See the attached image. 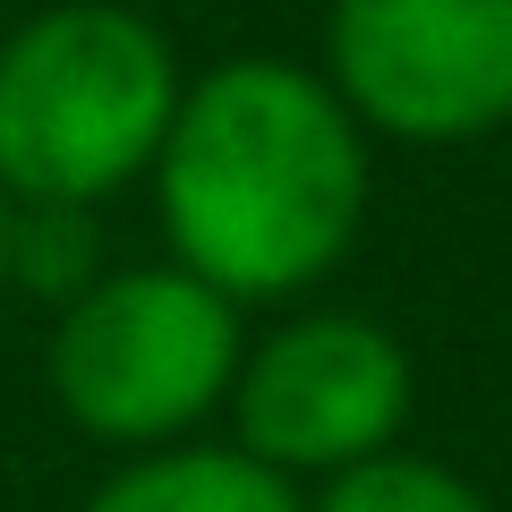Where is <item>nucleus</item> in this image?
I'll return each instance as SVG.
<instances>
[{"label": "nucleus", "instance_id": "f257e3e1", "mask_svg": "<svg viewBox=\"0 0 512 512\" xmlns=\"http://www.w3.org/2000/svg\"><path fill=\"white\" fill-rule=\"evenodd\" d=\"M154 205L171 265L214 282L231 308L316 291L367 214V128L316 69L222 60L180 86L154 154Z\"/></svg>", "mask_w": 512, "mask_h": 512}, {"label": "nucleus", "instance_id": "f03ea898", "mask_svg": "<svg viewBox=\"0 0 512 512\" xmlns=\"http://www.w3.org/2000/svg\"><path fill=\"white\" fill-rule=\"evenodd\" d=\"M180 111L163 26L120 0H60L0 43V197L86 214L146 180Z\"/></svg>", "mask_w": 512, "mask_h": 512}, {"label": "nucleus", "instance_id": "7ed1b4c3", "mask_svg": "<svg viewBox=\"0 0 512 512\" xmlns=\"http://www.w3.org/2000/svg\"><path fill=\"white\" fill-rule=\"evenodd\" d=\"M248 359L239 308L188 265H120L86 282L52 333V393L103 444H180Z\"/></svg>", "mask_w": 512, "mask_h": 512}, {"label": "nucleus", "instance_id": "20e7f679", "mask_svg": "<svg viewBox=\"0 0 512 512\" xmlns=\"http://www.w3.org/2000/svg\"><path fill=\"white\" fill-rule=\"evenodd\" d=\"M325 86L402 146L487 137L512 120V0H333Z\"/></svg>", "mask_w": 512, "mask_h": 512}, {"label": "nucleus", "instance_id": "39448f33", "mask_svg": "<svg viewBox=\"0 0 512 512\" xmlns=\"http://www.w3.org/2000/svg\"><path fill=\"white\" fill-rule=\"evenodd\" d=\"M410 350L350 308H308L282 333L239 359L231 410H239V453H256L265 470H350V461L393 453V436L410 427Z\"/></svg>", "mask_w": 512, "mask_h": 512}, {"label": "nucleus", "instance_id": "423d86ee", "mask_svg": "<svg viewBox=\"0 0 512 512\" xmlns=\"http://www.w3.org/2000/svg\"><path fill=\"white\" fill-rule=\"evenodd\" d=\"M86 512H308L282 470L239 444H154L86 495Z\"/></svg>", "mask_w": 512, "mask_h": 512}, {"label": "nucleus", "instance_id": "0eeeda50", "mask_svg": "<svg viewBox=\"0 0 512 512\" xmlns=\"http://www.w3.org/2000/svg\"><path fill=\"white\" fill-rule=\"evenodd\" d=\"M308 512H495V504L461 470H444L427 453H376V461L333 470Z\"/></svg>", "mask_w": 512, "mask_h": 512}, {"label": "nucleus", "instance_id": "6e6552de", "mask_svg": "<svg viewBox=\"0 0 512 512\" xmlns=\"http://www.w3.org/2000/svg\"><path fill=\"white\" fill-rule=\"evenodd\" d=\"M18 274V222H9V205H0V282Z\"/></svg>", "mask_w": 512, "mask_h": 512}]
</instances>
